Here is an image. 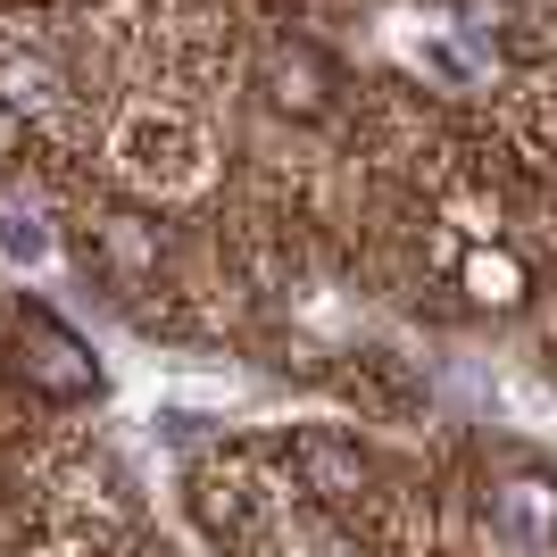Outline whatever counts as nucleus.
<instances>
[{
	"instance_id": "obj_2",
	"label": "nucleus",
	"mask_w": 557,
	"mask_h": 557,
	"mask_svg": "<svg viewBox=\"0 0 557 557\" xmlns=\"http://www.w3.org/2000/svg\"><path fill=\"white\" fill-rule=\"evenodd\" d=\"M491 516H499V541H508L516 557L557 549V483H549V474H516V483H499Z\"/></svg>"
},
{
	"instance_id": "obj_4",
	"label": "nucleus",
	"mask_w": 557,
	"mask_h": 557,
	"mask_svg": "<svg viewBox=\"0 0 557 557\" xmlns=\"http://www.w3.org/2000/svg\"><path fill=\"white\" fill-rule=\"evenodd\" d=\"M466 292L491 300V308H508L516 292H524V267H516L508 250H474V258H466Z\"/></svg>"
},
{
	"instance_id": "obj_1",
	"label": "nucleus",
	"mask_w": 557,
	"mask_h": 557,
	"mask_svg": "<svg viewBox=\"0 0 557 557\" xmlns=\"http://www.w3.org/2000/svg\"><path fill=\"white\" fill-rule=\"evenodd\" d=\"M25 383L50 399H84L92 392V358L75 342L67 325H50V317H25Z\"/></svg>"
},
{
	"instance_id": "obj_3",
	"label": "nucleus",
	"mask_w": 557,
	"mask_h": 557,
	"mask_svg": "<svg viewBox=\"0 0 557 557\" xmlns=\"http://www.w3.org/2000/svg\"><path fill=\"white\" fill-rule=\"evenodd\" d=\"M292 466L317 483V499H349V491L367 483V458H358L349 442H333V433H308V442L292 449Z\"/></svg>"
}]
</instances>
